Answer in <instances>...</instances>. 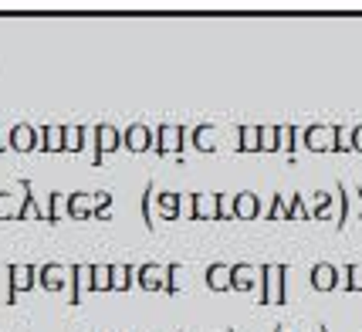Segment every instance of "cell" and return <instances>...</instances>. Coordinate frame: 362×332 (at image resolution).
<instances>
[{
  "mask_svg": "<svg viewBox=\"0 0 362 332\" xmlns=\"http://www.w3.org/2000/svg\"><path fill=\"white\" fill-rule=\"evenodd\" d=\"M64 210L71 221H95L98 210H112V193L109 190H95V193H68L64 197Z\"/></svg>",
  "mask_w": 362,
  "mask_h": 332,
  "instance_id": "obj_1",
  "label": "cell"
},
{
  "mask_svg": "<svg viewBox=\"0 0 362 332\" xmlns=\"http://www.w3.org/2000/svg\"><path fill=\"white\" fill-rule=\"evenodd\" d=\"M261 305H284L288 292H284V278H288V268L284 265H261Z\"/></svg>",
  "mask_w": 362,
  "mask_h": 332,
  "instance_id": "obj_2",
  "label": "cell"
},
{
  "mask_svg": "<svg viewBox=\"0 0 362 332\" xmlns=\"http://www.w3.org/2000/svg\"><path fill=\"white\" fill-rule=\"evenodd\" d=\"M189 129L187 126H173V122H163V126L153 132V149L159 156H170V153H180L183 142H187Z\"/></svg>",
  "mask_w": 362,
  "mask_h": 332,
  "instance_id": "obj_3",
  "label": "cell"
},
{
  "mask_svg": "<svg viewBox=\"0 0 362 332\" xmlns=\"http://www.w3.org/2000/svg\"><path fill=\"white\" fill-rule=\"evenodd\" d=\"M95 146H98V149H95V166H102V159L122 146V132L112 126V122H98V126H95Z\"/></svg>",
  "mask_w": 362,
  "mask_h": 332,
  "instance_id": "obj_4",
  "label": "cell"
},
{
  "mask_svg": "<svg viewBox=\"0 0 362 332\" xmlns=\"http://www.w3.org/2000/svg\"><path fill=\"white\" fill-rule=\"evenodd\" d=\"M7 275H11L7 305H14L21 292H31L34 285H37V268H34V265H11V268H7Z\"/></svg>",
  "mask_w": 362,
  "mask_h": 332,
  "instance_id": "obj_5",
  "label": "cell"
},
{
  "mask_svg": "<svg viewBox=\"0 0 362 332\" xmlns=\"http://www.w3.org/2000/svg\"><path fill=\"white\" fill-rule=\"evenodd\" d=\"M301 142L312 153H335V126H308L301 132Z\"/></svg>",
  "mask_w": 362,
  "mask_h": 332,
  "instance_id": "obj_6",
  "label": "cell"
},
{
  "mask_svg": "<svg viewBox=\"0 0 362 332\" xmlns=\"http://www.w3.org/2000/svg\"><path fill=\"white\" fill-rule=\"evenodd\" d=\"M136 275V282L146 288V292H159V288H166V265H156V261H146L139 268H132Z\"/></svg>",
  "mask_w": 362,
  "mask_h": 332,
  "instance_id": "obj_7",
  "label": "cell"
},
{
  "mask_svg": "<svg viewBox=\"0 0 362 332\" xmlns=\"http://www.w3.org/2000/svg\"><path fill=\"white\" fill-rule=\"evenodd\" d=\"M122 146L132 149V153H149V149H153V129L142 126V122H132V126L122 132Z\"/></svg>",
  "mask_w": 362,
  "mask_h": 332,
  "instance_id": "obj_8",
  "label": "cell"
},
{
  "mask_svg": "<svg viewBox=\"0 0 362 332\" xmlns=\"http://www.w3.org/2000/svg\"><path fill=\"white\" fill-rule=\"evenodd\" d=\"M37 282L45 292H62L64 285L71 282V271L64 268V265H41L37 268Z\"/></svg>",
  "mask_w": 362,
  "mask_h": 332,
  "instance_id": "obj_9",
  "label": "cell"
},
{
  "mask_svg": "<svg viewBox=\"0 0 362 332\" xmlns=\"http://www.w3.org/2000/svg\"><path fill=\"white\" fill-rule=\"evenodd\" d=\"M7 146L17 149V153H31V149H37V129L28 126V122H17V126L7 132Z\"/></svg>",
  "mask_w": 362,
  "mask_h": 332,
  "instance_id": "obj_10",
  "label": "cell"
},
{
  "mask_svg": "<svg viewBox=\"0 0 362 332\" xmlns=\"http://www.w3.org/2000/svg\"><path fill=\"white\" fill-rule=\"evenodd\" d=\"M257 214H261V197L254 190L234 193V221H254Z\"/></svg>",
  "mask_w": 362,
  "mask_h": 332,
  "instance_id": "obj_11",
  "label": "cell"
},
{
  "mask_svg": "<svg viewBox=\"0 0 362 332\" xmlns=\"http://www.w3.org/2000/svg\"><path fill=\"white\" fill-rule=\"evenodd\" d=\"M257 282H261L257 265H230V292H254Z\"/></svg>",
  "mask_w": 362,
  "mask_h": 332,
  "instance_id": "obj_12",
  "label": "cell"
},
{
  "mask_svg": "<svg viewBox=\"0 0 362 332\" xmlns=\"http://www.w3.org/2000/svg\"><path fill=\"white\" fill-rule=\"evenodd\" d=\"M217 200L221 193H193V221H221L217 217Z\"/></svg>",
  "mask_w": 362,
  "mask_h": 332,
  "instance_id": "obj_13",
  "label": "cell"
},
{
  "mask_svg": "<svg viewBox=\"0 0 362 332\" xmlns=\"http://www.w3.org/2000/svg\"><path fill=\"white\" fill-rule=\"evenodd\" d=\"M71 305H81V295L92 292V265H71Z\"/></svg>",
  "mask_w": 362,
  "mask_h": 332,
  "instance_id": "obj_14",
  "label": "cell"
},
{
  "mask_svg": "<svg viewBox=\"0 0 362 332\" xmlns=\"http://www.w3.org/2000/svg\"><path fill=\"white\" fill-rule=\"evenodd\" d=\"M312 288L315 292H332V288H339V268L329 265V261H322L312 268Z\"/></svg>",
  "mask_w": 362,
  "mask_h": 332,
  "instance_id": "obj_15",
  "label": "cell"
},
{
  "mask_svg": "<svg viewBox=\"0 0 362 332\" xmlns=\"http://www.w3.org/2000/svg\"><path fill=\"white\" fill-rule=\"evenodd\" d=\"M21 183V190H24V197H21V210H17V221H24V217H34V221H47L45 217V210L37 207V200H34V193H31V180H17Z\"/></svg>",
  "mask_w": 362,
  "mask_h": 332,
  "instance_id": "obj_16",
  "label": "cell"
},
{
  "mask_svg": "<svg viewBox=\"0 0 362 332\" xmlns=\"http://www.w3.org/2000/svg\"><path fill=\"white\" fill-rule=\"evenodd\" d=\"M189 142H193V149H200V153H214L217 149V129L204 122V126H193L189 129Z\"/></svg>",
  "mask_w": 362,
  "mask_h": 332,
  "instance_id": "obj_17",
  "label": "cell"
},
{
  "mask_svg": "<svg viewBox=\"0 0 362 332\" xmlns=\"http://www.w3.org/2000/svg\"><path fill=\"white\" fill-rule=\"evenodd\" d=\"M206 288L210 292H230V265H210L206 268Z\"/></svg>",
  "mask_w": 362,
  "mask_h": 332,
  "instance_id": "obj_18",
  "label": "cell"
},
{
  "mask_svg": "<svg viewBox=\"0 0 362 332\" xmlns=\"http://www.w3.org/2000/svg\"><path fill=\"white\" fill-rule=\"evenodd\" d=\"M156 210L163 221H180V193H170V190L156 193Z\"/></svg>",
  "mask_w": 362,
  "mask_h": 332,
  "instance_id": "obj_19",
  "label": "cell"
},
{
  "mask_svg": "<svg viewBox=\"0 0 362 332\" xmlns=\"http://www.w3.org/2000/svg\"><path fill=\"white\" fill-rule=\"evenodd\" d=\"M237 149H240V153H261V126L237 129Z\"/></svg>",
  "mask_w": 362,
  "mask_h": 332,
  "instance_id": "obj_20",
  "label": "cell"
},
{
  "mask_svg": "<svg viewBox=\"0 0 362 332\" xmlns=\"http://www.w3.org/2000/svg\"><path fill=\"white\" fill-rule=\"evenodd\" d=\"M37 136H45V142H41L45 153H64V126H41Z\"/></svg>",
  "mask_w": 362,
  "mask_h": 332,
  "instance_id": "obj_21",
  "label": "cell"
},
{
  "mask_svg": "<svg viewBox=\"0 0 362 332\" xmlns=\"http://www.w3.org/2000/svg\"><path fill=\"white\" fill-rule=\"evenodd\" d=\"M332 200H335V193L315 190V193H312V210H308V221H325V217L332 214Z\"/></svg>",
  "mask_w": 362,
  "mask_h": 332,
  "instance_id": "obj_22",
  "label": "cell"
},
{
  "mask_svg": "<svg viewBox=\"0 0 362 332\" xmlns=\"http://www.w3.org/2000/svg\"><path fill=\"white\" fill-rule=\"evenodd\" d=\"M156 183H146V193H142V221H146V227L153 231L156 227Z\"/></svg>",
  "mask_w": 362,
  "mask_h": 332,
  "instance_id": "obj_23",
  "label": "cell"
},
{
  "mask_svg": "<svg viewBox=\"0 0 362 332\" xmlns=\"http://www.w3.org/2000/svg\"><path fill=\"white\" fill-rule=\"evenodd\" d=\"M88 129L85 126H64V153H81Z\"/></svg>",
  "mask_w": 362,
  "mask_h": 332,
  "instance_id": "obj_24",
  "label": "cell"
},
{
  "mask_svg": "<svg viewBox=\"0 0 362 332\" xmlns=\"http://www.w3.org/2000/svg\"><path fill=\"white\" fill-rule=\"evenodd\" d=\"M112 288V265H92V292Z\"/></svg>",
  "mask_w": 362,
  "mask_h": 332,
  "instance_id": "obj_25",
  "label": "cell"
},
{
  "mask_svg": "<svg viewBox=\"0 0 362 332\" xmlns=\"http://www.w3.org/2000/svg\"><path fill=\"white\" fill-rule=\"evenodd\" d=\"M132 285V268L129 265H112V288L109 292H126Z\"/></svg>",
  "mask_w": 362,
  "mask_h": 332,
  "instance_id": "obj_26",
  "label": "cell"
},
{
  "mask_svg": "<svg viewBox=\"0 0 362 332\" xmlns=\"http://www.w3.org/2000/svg\"><path fill=\"white\" fill-rule=\"evenodd\" d=\"M17 210H21V204H17L14 193H0V221H17Z\"/></svg>",
  "mask_w": 362,
  "mask_h": 332,
  "instance_id": "obj_27",
  "label": "cell"
},
{
  "mask_svg": "<svg viewBox=\"0 0 362 332\" xmlns=\"http://www.w3.org/2000/svg\"><path fill=\"white\" fill-rule=\"evenodd\" d=\"M261 149H264V153H274V149H281V139H278V126H261Z\"/></svg>",
  "mask_w": 362,
  "mask_h": 332,
  "instance_id": "obj_28",
  "label": "cell"
},
{
  "mask_svg": "<svg viewBox=\"0 0 362 332\" xmlns=\"http://www.w3.org/2000/svg\"><path fill=\"white\" fill-rule=\"evenodd\" d=\"M288 221H308V204L301 200L298 193L288 200Z\"/></svg>",
  "mask_w": 362,
  "mask_h": 332,
  "instance_id": "obj_29",
  "label": "cell"
},
{
  "mask_svg": "<svg viewBox=\"0 0 362 332\" xmlns=\"http://www.w3.org/2000/svg\"><path fill=\"white\" fill-rule=\"evenodd\" d=\"M335 197H339V227H346L349 224V190H346V183H339L335 187Z\"/></svg>",
  "mask_w": 362,
  "mask_h": 332,
  "instance_id": "obj_30",
  "label": "cell"
},
{
  "mask_svg": "<svg viewBox=\"0 0 362 332\" xmlns=\"http://www.w3.org/2000/svg\"><path fill=\"white\" fill-rule=\"evenodd\" d=\"M278 139H281V146L288 149V153H295V149H298V129L295 126H278Z\"/></svg>",
  "mask_w": 362,
  "mask_h": 332,
  "instance_id": "obj_31",
  "label": "cell"
},
{
  "mask_svg": "<svg viewBox=\"0 0 362 332\" xmlns=\"http://www.w3.org/2000/svg\"><path fill=\"white\" fill-rule=\"evenodd\" d=\"M271 221H288V200H284V193H274L271 197Z\"/></svg>",
  "mask_w": 362,
  "mask_h": 332,
  "instance_id": "obj_32",
  "label": "cell"
},
{
  "mask_svg": "<svg viewBox=\"0 0 362 332\" xmlns=\"http://www.w3.org/2000/svg\"><path fill=\"white\" fill-rule=\"evenodd\" d=\"M346 288L349 292H362V265H346Z\"/></svg>",
  "mask_w": 362,
  "mask_h": 332,
  "instance_id": "obj_33",
  "label": "cell"
},
{
  "mask_svg": "<svg viewBox=\"0 0 362 332\" xmlns=\"http://www.w3.org/2000/svg\"><path fill=\"white\" fill-rule=\"evenodd\" d=\"M180 265H166V288H163V292H166V295H176V292H180Z\"/></svg>",
  "mask_w": 362,
  "mask_h": 332,
  "instance_id": "obj_34",
  "label": "cell"
},
{
  "mask_svg": "<svg viewBox=\"0 0 362 332\" xmlns=\"http://www.w3.org/2000/svg\"><path fill=\"white\" fill-rule=\"evenodd\" d=\"M193 214V193H180V217Z\"/></svg>",
  "mask_w": 362,
  "mask_h": 332,
  "instance_id": "obj_35",
  "label": "cell"
},
{
  "mask_svg": "<svg viewBox=\"0 0 362 332\" xmlns=\"http://www.w3.org/2000/svg\"><path fill=\"white\" fill-rule=\"evenodd\" d=\"M349 142H352V149H356V153H362V122L349 132Z\"/></svg>",
  "mask_w": 362,
  "mask_h": 332,
  "instance_id": "obj_36",
  "label": "cell"
},
{
  "mask_svg": "<svg viewBox=\"0 0 362 332\" xmlns=\"http://www.w3.org/2000/svg\"><path fill=\"white\" fill-rule=\"evenodd\" d=\"M4 149H11V146H7V136L0 132V153H4Z\"/></svg>",
  "mask_w": 362,
  "mask_h": 332,
  "instance_id": "obj_37",
  "label": "cell"
},
{
  "mask_svg": "<svg viewBox=\"0 0 362 332\" xmlns=\"http://www.w3.org/2000/svg\"><path fill=\"white\" fill-rule=\"evenodd\" d=\"M271 332H284V329H281V326H274V329H271Z\"/></svg>",
  "mask_w": 362,
  "mask_h": 332,
  "instance_id": "obj_38",
  "label": "cell"
},
{
  "mask_svg": "<svg viewBox=\"0 0 362 332\" xmlns=\"http://www.w3.org/2000/svg\"><path fill=\"white\" fill-rule=\"evenodd\" d=\"M318 332H329V329H325V326H322V329H318Z\"/></svg>",
  "mask_w": 362,
  "mask_h": 332,
  "instance_id": "obj_39",
  "label": "cell"
},
{
  "mask_svg": "<svg viewBox=\"0 0 362 332\" xmlns=\"http://www.w3.org/2000/svg\"><path fill=\"white\" fill-rule=\"evenodd\" d=\"M227 332H234V329H227Z\"/></svg>",
  "mask_w": 362,
  "mask_h": 332,
  "instance_id": "obj_40",
  "label": "cell"
}]
</instances>
